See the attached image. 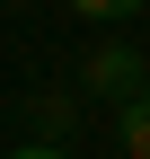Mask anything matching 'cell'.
<instances>
[{
  "label": "cell",
  "instance_id": "6da1fadb",
  "mask_svg": "<svg viewBox=\"0 0 150 159\" xmlns=\"http://www.w3.org/2000/svg\"><path fill=\"white\" fill-rule=\"evenodd\" d=\"M80 89H88V97H115V106H133V97H150V62H141L133 44H106V53H88Z\"/></svg>",
  "mask_w": 150,
  "mask_h": 159
},
{
  "label": "cell",
  "instance_id": "7a4b0ae2",
  "mask_svg": "<svg viewBox=\"0 0 150 159\" xmlns=\"http://www.w3.org/2000/svg\"><path fill=\"white\" fill-rule=\"evenodd\" d=\"M115 150H124V159H150V97L115 106Z\"/></svg>",
  "mask_w": 150,
  "mask_h": 159
},
{
  "label": "cell",
  "instance_id": "3957f363",
  "mask_svg": "<svg viewBox=\"0 0 150 159\" xmlns=\"http://www.w3.org/2000/svg\"><path fill=\"white\" fill-rule=\"evenodd\" d=\"M27 115H35V142H53V150H62V133H71V124H80V106H71V97H62V89H53V97H35V106H27Z\"/></svg>",
  "mask_w": 150,
  "mask_h": 159
},
{
  "label": "cell",
  "instance_id": "277c9868",
  "mask_svg": "<svg viewBox=\"0 0 150 159\" xmlns=\"http://www.w3.org/2000/svg\"><path fill=\"white\" fill-rule=\"evenodd\" d=\"M71 9H80V18H106V27H115V18H141V0H71Z\"/></svg>",
  "mask_w": 150,
  "mask_h": 159
},
{
  "label": "cell",
  "instance_id": "5b68a950",
  "mask_svg": "<svg viewBox=\"0 0 150 159\" xmlns=\"http://www.w3.org/2000/svg\"><path fill=\"white\" fill-rule=\"evenodd\" d=\"M9 159H71V150H53V142H18Z\"/></svg>",
  "mask_w": 150,
  "mask_h": 159
},
{
  "label": "cell",
  "instance_id": "8992f818",
  "mask_svg": "<svg viewBox=\"0 0 150 159\" xmlns=\"http://www.w3.org/2000/svg\"><path fill=\"white\" fill-rule=\"evenodd\" d=\"M115 159H124V150H115Z\"/></svg>",
  "mask_w": 150,
  "mask_h": 159
}]
</instances>
